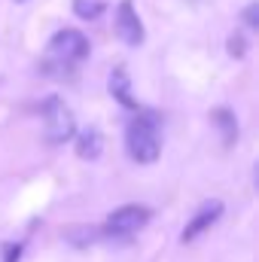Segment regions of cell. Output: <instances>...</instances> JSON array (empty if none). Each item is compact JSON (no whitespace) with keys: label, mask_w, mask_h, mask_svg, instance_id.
Wrapping results in <instances>:
<instances>
[{"label":"cell","mask_w":259,"mask_h":262,"mask_svg":"<svg viewBox=\"0 0 259 262\" xmlns=\"http://www.w3.org/2000/svg\"><path fill=\"white\" fill-rule=\"evenodd\" d=\"M220 213H223V201H204V204L198 207V213L189 220V226L183 229V235H180L183 244H186V241H195L201 232H207V229L220 220Z\"/></svg>","instance_id":"cell-6"},{"label":"cell","mask_w":259,"mask_h":262,"mask_svg":"<svg viewBox=\"0 0 259 262\" xmlns=\"http://www.w3.org/2000/svg\"><path fill=\"white\" fill-rule=\"evenodd\" d=\"M244 25L247 28H259V3H250L244 9Z\"/></svg>","instance_id":"cell-11"},{"label":"cell","mask_w":259,"mask_h":262,"mask_svg":"<svg viewBox=\"0 0 259 262\" xmlns=\"http://www.w3.org/2000/svg\"><path fill=\"white\" fill-rule=\"evenodd\" d=\"M110 95L122 104V107H128V110H134L137 107V98H134V89H131V79L128 73H125V67H116L113 73H110Z\"/></svg>","instance_id":"cell-7"},{"label":"cell","mask_w":259,"mask_h":262,"mask_svg":"<svg viewBox=\"0 0 259 262\" xmlns=\"http://www.w3.org/2000/svg\"><path fill=\"white\" fill-rule=\"evenodd\" d=\"M101 9H104V3H98V0H73V12L79 18H98Z\"/></svg>","instance_id":"cell-10"},{"label":"cell","mask_w":259,"mask_h":262,"mask_svg":"<svg viewBox=\"0 0 259 262\" xmlns=\"http://www.w3.org/2000/svg\"><path fill=\"white\" fill-rule=\"evenodd\" d=\"M76 131L73 110L67 107L61 98H49L43 104V137L46 143H67Z\"/></svg>","instance_id":"cell-3"},{"label":"cell","mask_w":259,"mask_h":262,"mask_svg":"<svg viewBox=\"0 0 259 262\" xmlns=\"http://www.w3.org/2000/svg\"><path fill=\"white\" fill-rule=\"evenodd\" d=\"M229 52L241 58V55H244V37H238V34H235V37H229Z\"/></svg>","instance_id":"cell-12"},{"label":"cell","mask_w":259,"mask_h":262,"mask_svg":"<svg viewBox=\"0 0 259 262\" xmlns=\"http://www.w3.org/2000/svg\"><path fill=\"white\" fill-rule=\"evenodd\" d=\"M116 34L128 46H140L143 43V25H140V15H137V9H134L131 0H122L116 6Z\"/></svg>","instance_id":"cell-5"},{"label":"cell","mask_w":259,"mask_h":262,"mask_svg":"<svg viewBox=\"0 0 259 262\" xmlns=\"http://www.w3.org/2000/svg\"><path fill=\"white\" fill-rule=\"evenodd\" d=\"M210 119H213L217 128L223 131V143H226V146H232V143L238 140V122H235V113H232V110L217 107V110L210 113Z\"/></svg>","instance_id":"cell-9"},{"label":"cell","mask_w":259,"mask_h":262,"mask_svg":"<svg viewBox=\"0 0 259 262\" xmlns=\"http://www.w3.org/2000/svg\"><path fill=\"white\" fill-rule=\"evenodd\" d=\"M101 149H104V137H101V131L98 128H85L79 137H76V156L79 159H98L101 156Z\"/></svg>","instance_id":"cell-8"},{"label":"cell","mask_w":259,"mask_h":262,"mask_svg":"<svg viewBox=\"0 0 259 262\" xmlns=\"http://www.w3.org/2000/svg\"><path fill=\"white\" fill-rule=\"evenodd\" d=\"M125 149L137 165H153L162 152V134L159 119L153 113H134V119L125 128Z\"/></svg>","instance_id":"cell-2"},{"label":"cell","mask_w":259,"mask_h":262,"mask_svg":"<svg viewBox=\"0 0 259 262\" xmlns=\"http://www.w3.org/2000/svg\"><path fill=\"white\" fill-rule=\"evenodd\" d=\"M89 40H85V34L82 31H76V28H64V31H58L55 37H52V43H49V58L43 61V70L49 73V76H70V70L73 64H79L85 55H89Z\"/></svg>","instance_id":"cell-1"},{"label":"cell","mask_w":259,"mask_h":262,"mask_svg":"<svg viewBox=\"0 0 259 262\" xmlns=\"http://www.w3.org/2000/svg\"><path fill=\"white\" fill-rule=\"evenodd\" d=\"M149 207H143V204H122V207H116L110 216H107V223H104V235H110V238H131L134 232H140L146 223H149Z\"/></svg>","instance_id":"cell-4"},{"label":"cell","mask_w":259,"mask_h":262,"mask_svg":"<svg viewBox=\"0 0 259 262\" xmlns=\"http://www.w3.org/2000/svg\"><path fill=\"white\" fill-rule=\"evenodd\" d=\"M21 256V244H6V262H18Z\"/></svg>","instance_id":"cell-13"}]
</instances>
